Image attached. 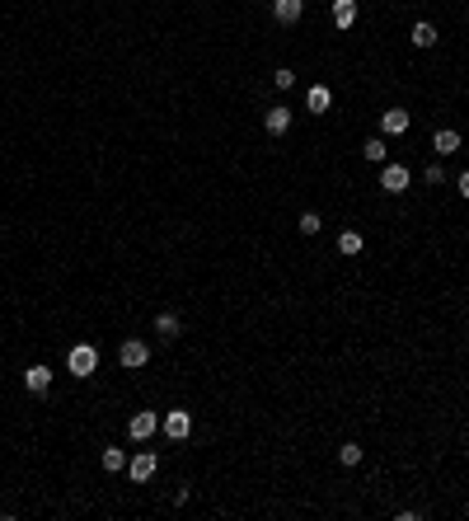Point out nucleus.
Here are the masks:
<instances>
[{
    "instance_id": "20",
    "label": "nucleus",
    "mask_w": 469,
    "mask_h": 521,
    "mask_svg": "<svg viewBox=\"0 0 469 521\" xmlns=\"http://www.w3.org/2000/svg\"><path fill=\"white\" fill-rule=\"evenodd\" d=\"M338 460H343V465H357V460H361V446H357V442L338 446Z\"/></svg>"
},
{
    "instance_id": "18",
    "label": "nucleus",
    "mask_w": 469,
    "mask_h": 521,
    "mask_svg": "<svg viewBox=\"0 0 469 521\" xmlns=\"http://www.w3.org/2000/svg\"><path fill=\"white\" fill-rule=\"evenodd\" d=\"M103 470H108V475H118V470H123V451H118V446H103Z\"/></svg>"
},
{
    "instance_id": "6",
    "label": "nucleus",
    "mask_w": 469,
    "mask_h": 521,
    "mask_svg": "<svg viewBox=\"0 0 469 521\" xmlns=\"http://www.w3.org/2000/svg\"><path fill=\"white\" fill-rule=\"evenodd\" d=\"M155 470H160V460L150 451H141V455H132V460H127V475L136 479V484H145V479H155Z\"/></svg>"
},
{
    "instance_id": "9",
    "label": "nucleus",
    "mask_w": 469,
    "mask_h": 521,
    "mask_svg": "<svg viewBox=\"0 0 469 521\" xmlns=\"http://www.w3.org/2000/svg\"><path fill=\"white\" fill-rule=\"evenodd\" d=\"M408 123H413V118L403 113V108H390V113H380V132H385V136H403V132H408Z\"/></svg>"
},
{
    "instance_id": "5",
    "label": "nucleus",
    "mask_w": 469,
    "mask_h": 521,
    "mask_svg": "<svg viewBox=\"0 0 469 521\" xmlns=\"http://www.w3.org/2000/svg\"><path fill=\"white\" fill-rule=\"evenodd\" d=\"M24 390H29V395H47V390H52V371H47V362H34L29 371H24Z\"/></svg>"
},
{
    "instance_id": "13",
    "label": "nucleus",
    "mask_w": 469,
    "mask_h": 521,
    "mask_svg": "<svg viewBox=\"0 0 469 521\" xmlns=\"http://www.w3.org/2000/svg\"><path fill=\"white\" fill-rule=\"evenodd\" d=\"M263 127H268L272 136H282L291 127V108H282V103H277V108H268V113H263Z\"/></svg>"
},
{
    "instance_id": "22",
    "label": "nucleus",
    "mask_w": 469,
    "mask_h": 521,
    "mask_svg": "<svg viewBox=\"0 0 469 521\" xmlns=\"http://www.w3.org/2000/svg\"><path fill=\"white\" fill-rule=\"evenodd\" d=\"M423 179H427V183H441L446 174H441V165H427V170H423Z\"/></svg>"
},
{
    "instance_id": "21",
    "label": "nucleus",
    "mask_w": 469,
    "mask_h": 521,
    "mask_svg": "<svg viewBox=\"0 0 469 521\" xmlns=\"http://www.w3.org/2000/svg\"><path fill=\"white\" fill-rule=\"evenodd\" d=\"M272 85H277V90H291V85H296V71H287V66L272 71Z\"/></svg>"
},
{
    "instance_id": "10",
    "label": "nucleus",
    "mask_w": 469,
    "mask_h": 521,
    "mask_svg": "<svg viewBox=\"0 0 469 521\" xmlns=\"http://www.w3.org/2000/svg\"><path fill=\"white\" fill-rule=\"evenodd\" d=\"M305 14V0H272V19L277 24H296Z\"/></svg>"
},
{
    "instance_id": "17",
    "label": "nucleus",
    "mask_w": 469,
    "mask_h": 521,
    "mask_svg": "<svg viewBox=\"0 0 469 521\" xmlns=\"http://www.w3.org/2000/svg\"><path fill=\"white\" fill-rule=\"evenodd\" d=\"M361 155H366L371 165H385V141H380V136H371L366 146H361Z\"/></svg>"
},
{
    "instance_id": "23",
    "label": "nucleus",
    "mask_w": 469,
    "mask_h": 521,
    "mask_svg": "<svg viewBox=\"0 0 469 521\" xmlns=\"http://www.w3.org/2000/svg\"><path fill=\"white\" fill-rule=\"evenodd\" d=\"M455 188H460V197H465V202H469V170L460 174V183H455Z\"/></svg>"
},
{
    "instance_id": "3",
    "label": "nucleus",
    "mask_w": 469,
    "mask_h": 521,
    "mask_svg": "<svg viewBox=\"0 0 469 521\" xmlns=\"http://www.w3.org/2000/svg\"><path fill=\"white\" fill-rule=\"evenodd\" d=\"M118 362L132 366V371H136V366H145V362H150V343H141V339H123V348H118Z\"/></svg>"
},
{
    "instance_id": "16",
    "label": "nucleus",
    "mask_w": 469,
    "mask_h": 521,
    "mask_svg": "<svg viewBox=\"0 0 469 521\" xmlns=\"http://www.w3.org/2000/svg\"><path fill=\"white\" fill-rule=\"evenodd\" d=\"M408 38H413V47H436V29H432L427 19H418V24H413V33H408Z\"/></svg>"
},
{
    "instance_id": "19",
    "label": "nucleus",
    "mask_w": 469,
    "mask_h": 521,
    "mask_svg": "<svg viewBox=\"0 0 469 521\" xmlns=\"http://www.w3.org/2000/svg\"><path fill=\"white\" fill-rule=\"evenodd\" d=\"M319 226H324V221H319L314 212H305L301 221H296V230H301V235H319Z\"/></svg>"
},
{
    "instance_id": "2",
    "label": "nucleus",
    "mask_w": 469,
    "mask_h": 521,
    "mask_svg": "<svg viewBox=\"0 0 469 521\" xmlns=\"http://www.w3.org/2000/svg\"><path fill=\"white\" fill-rule=\"evenodd\" d=\"M188 432H192V413L188 408H169L165 413V437L169 442H188Z\"/></svg>"
},
{
    "instance_id": "12",
    "label": "nucleus",
    "mask_w": 469,
    "mask_h": 521,
    "mask_svg": "<svg viewBox=\"0 0 469 521\" xmlns=\"http://www.w3.org/2000/svg\"><path fill=\"white\" fill-rule=\"evenodd\" d=\"M329 103H334V94H329L324 85H310V90H305V108H310V113H329Z\"/></svg>"
},
{
    "instance_id": "1",
    "label": "nucleus",
    "mask_w": 469,
    "mask_h": 521,
    "mask_svg": "<svg viewBox=\"0 0 469 521\" xmlns=\"http://www.w3.org/2000/svg\"><path fill=\"white\" fill-rule=\"evenodd\" d=\"M66 366H71V376H94V371H99V348L76 343V348L66 352Z\"/></svg>"
},
{
    "instance_id": "4",
    "label": "nucleus",
    "mask_w": 469,
    "mask_h": 521,
    "mask_svg": "<svg viewBox=\"0 0 469 521\" xmlns=\"http://www.w3.org/2000/svg\"><path fill=\"white\" fill-rule=\"evenodd\" d=\"M408 183H413V174L403 170V165H380V188L385 193H403Z\"/></svg>"
},
{
    "instance_id": "14",
    "label": "nucleus",
    "mask_w": 469,
    "mask_h": 521,
    "mask_svg": "<svg viewBox=\"0 0 469 521\" xmlns=\"http://www.w3.org/2000/svg\"><path fill=\"white\" fill-rule=\"evenodd\" d=\"M361 249H366V239H361L357 230H343V235H338V254H343V259H357Z\"/></svg>"
},
{
    "instance_id": "11",
    "label": "nucleus",
    "mask_w": 469,
    "mask_h": 521,
    "mask_svg": "<svg viewBox=\"0 0 469 521\" xmlns=\"http://www.w3.org/2000/svg\"><path fill=\"white\" fill-rule=\"evenodd\" d=\"M432 150H436V155H455V150H460V132H455V127H441V132L432 136Z\"/></svg>"
},
{
    "instance_id": "15",
    "label": "nucleus",
    "mask_w": 469,
    "mask_h": 521,
    "mask_svg": "<svg viewBox=\"0 0 469 521\" xmlns=\"http://www.w3.org/2000/svg\"><path fill=\"white\" fill-rule=\"evenodd\" d=\"M334 24L338 29H352L357 24V0H334Z\"/></svg>"
},
{
    "instance_id": "8",
    "label": "nucleus",
    "mask_w": 469,
    "mask_h": 521,
    "mask_svg": "<svg viewBox=\"0 0 469 521\" xmlns=\"http://www.w3.org/2000/svg\"><path fill=\"white\" fill-rule=\"evenodd\" d=\"M127 432H132V442H145V437H155V432H160V413H136V418L127 423Z\"/></svg>"
},
{
    "instance_id": "7",
    "label": "nucleus",
    "mask_w": 469,
    "mask_h": 521,
    "mask_svg": "<svg viewBox=\"0 0 469 521\" xmlns=\"http://www.w3.org/2000/svg\"><path fill=\"white\" fill-rule=\"evenodd\" d=\"M155 334H160V343H174L183 334V319L174 315V310H160L155 315Z\"/></svg>"
}]
</instances>
